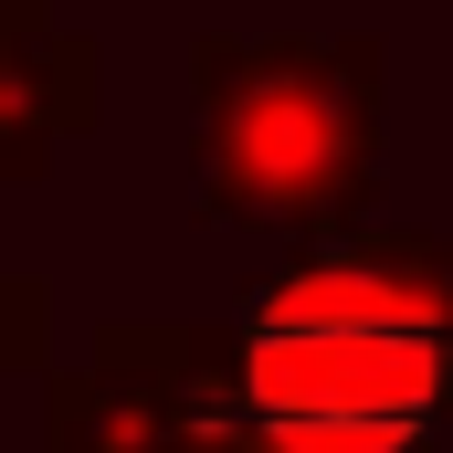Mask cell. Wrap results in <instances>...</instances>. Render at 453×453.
I'll return each mask as SVG.
<instances>
[{
	"label": "cell",
	"instance_id": "2",
	"mask_svg": "<svg viewBox=\"0 0 453 453\" xmlns=\"http://www.w3.org/2000/svg\"><path fill=\"white\" fill-rule=\"evenodd\" d=\"M380 42L369 32H201L190 42V222L358 232L380 201Z\"/></svg>",
	"mask_w": 453,
	"mask_h": 453
},
{
	"label": "cell",
	"instance_id": "6",
	"mask_svg": "<svg viewBox=\"0 0 453 453\" xmlns=\"http://www.w3.org/2000/svg\"><path fill=\"white\" fill-rule=\"evenodd\" d=\"M0 306H11V369H21V380H53V358H42V285H32V274H11V285H0Z\"/></svg>",
	"mask_w": 453,
	"mask_h": 453
},
{
	"label": "cell",
	"instance_id": "5",
	"mask_svg": "<svg viewBox=\"0 0 453 453\" xmlns=\"http://www.w3.org/2000/svg\"><path fill=\"white\" fill-rule=\"evenodd\" d=\"M169 348H180V443L190 453H274L264 411H253V380H242V338L201 327V317H169Z\"/></svg>",
	"mask_w": 453,
	"mask_h": 453
},
{
	"label": "cell",
	"instance_id": "4",
	"mask_svg": "<svg viewBox=\"0 0 453 453\" xmlns=\"http://www.w3.org/2000/svg\"><path fill=\"white\" fill-rule=\"evenodd\" d=\"M106 106L96 32H64L53 0H0V180H42L64 137Z\"/></svg>",
	"mask_w": 453,
	"mask_h": 453
},
{
	"label": "cell",
	"instance_id": "1",
	"mask_svg": "<svg viewBox=\"0 0 453 453\" xmlns=\"http://www.w3.org/2000/svg\"><path fill=\"white\" fill-rule=\"evenodd\" d=\"M232 338L274 453H433L453 433V232H317Z\"/></svg>",
	"mask_w": 453,
	"mask_h": 453
},
{
	"label": "cell",
	"instance_id": "3",
	"mask_svg": "<svg viewBox=\"0 0 453 453\" xmlns=\"http://www.w3.org/2000/svg\"><path fill=\"white\" fill-rule=\"evenodd\" d=\"M42 453H190L180 443V348L148 317H106L74 369L42 380Z\"/></svg>",
	"mask_w": 453,
	"mask_h": 453
}]
</instances>
